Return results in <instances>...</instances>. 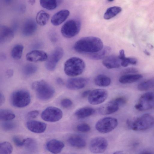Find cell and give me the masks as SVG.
Masks as SVG:
<instances>
[{
    "label": "cell",
    "mask_w": 154,
    "mask_h": 154,
    "mask_svg": "<svg viewBox=\"0 0 154 154\" xmlns=\"http://www.w3.org/2000/svg\"><path fill=\"white\" fill-rule=\"evenodd\" d=\"M14 33L13 30L6 26H0V43L4 44L9 42L14 38Z\"/></svg>",
    "instance_id": "obj_15"
},
{
    "label": "cell",
    "mask_w": 154,
    "mask_h": 154,
    "mask_svg": "<svg viewBox=\"0 0 154 154\" xmlns=\"http://www.w3.org/2000/svg\"><path fill=\"white\" fill-rule=\"evenodd\" d=\"M114 100L119 105L125 104L127 102L126 99L123 97H118L115 99Z\"/></svg>",
    "instance_id": "obj_42"
},
{
    "label": "cell",
    "mask_w": 154,
    "mask_h": 154,
    "mask_svg": "<svg viewBox=\"0 0 154 154\" xmlns=\"http://www.w3.org/2000/svg\"><path fill=\"white\" fill-rule=\"evenodd\" d=\"M40 3L43 8L48 10L55 9L57 5V1L55 0H40Z\"/></svg>",
    "instance_id": "obj_33"
},
{
    "label": "cell",
    "mask_w": 154,
    "mask_h": 154,
    "mask_svg": "<svg viewBox=\"0 0 154 154\" xmlns=\"http://www.w3.org/2000/svg\"><path fill=\"white\" fill-rule=\"evenodd\" d=\"M154 87V78H152L139 84L138 89L140 91H146Z\"/></svg>",
    "instance_id": "obj_32"
},
{
    "label": "cell",
    "mask_w": 154,
    "mask_h": 154,
    "mask_svg": "<svg viewBox=\"0 0 154 154\" xmlns=\"http://www.w3.org/2000/svg\"><path fill=\"white\" fill-rule=\"evenodd\" d=\"M85 67V62L82 59L76 57H72L65 62L64 71L67 75L74 77L81 74Z\"/></svg>",
    "instance_id": "obj_3"
},
{
    "label": "cell",
    "mask_w": 154,
    "mask_h": 154,
    "mask_svg": "<svg viewBox=\"0 0 154 154\" xmlns=\"http://www.w3.org/2000/svg\"><path fill=\"white\" fill-rule=\"evenodd\" d=\"M119 104L114 100L101 106L99 109V113L103 115L112 114L117 111L119 108Z\"/></svg>",
    "instance_id": "obj_16"
},
{
    "label": "cell",
    "mask_w": 154,
    "mask_h": 154,
    "mask_svg": "<svg viewBox=\"0 0 154 154\" xmlns=\"http://www.w3.org/2000/svg\"><path fill=\"white\" fill-rule=\"evenodd\" d=\"M57 83L60 85H63L64 84V82L63 79L60 78H58L56 79Z\"/></svg>",
    "instance_id": "obj_47"
},
{
    "label": "cell",
    "mask_w": 154,
    "mask_h": 154,
    "mask_svg": "<svg viewBox=\"0 0 154 154\" xmlns=\"http://www.w3.org/2000/svg\"><path fill=\"white\" fill-rule=\"evenodd\" d=\"M95 110L90 107L81 108L77 110L75 112V115L78 119H83L93 115L95 112Z\"/></svg>",
    "instance_id": "obj_24"
},
{
    "label": "cell",
    "mask_w": 154,
    "mask_h": 154,
    "mask_svg": "<svg viewBox=\"0 0 154 154\" xmlns=\"http://www.w3.org/2000/svg\"><path fill=\"white\" fill-rule=\"evenodd\" d=\"M63 116V112L60 109L53 106L46 108L42 112V118L44 121L54 122L60 120Z\"/></svg>",
    "instance_id": "obj_10"
},
{
    "label": "cell",
    "mask_w": 154,
    "mask_h": 154,
    "mask_svg": "<svg viewBox=\"0 0 154 154\" xmlns=\"http://www.w3.org/2000/svg\"><path fill=\"white\" fill-rule=\"evenodd\" d=\"M141 154H153L151 152H143Z\"/></svg>",
    "instance_id": "obj_50"
},
{
    "label": "cell",
    "mask_w": 154,
    "mask_h": 154,
    "mask_svg": "<svg viewBox=\"0 0 154 154\" xmlns=\"http://www.w3.org/2000/svg\"><path fill=\"white\" fill-rule=\"evenodd\" d=\"M87 82V80L83 78H70L67 80L66 86L67 88L69 90H78L84 88Z\"/></svg>",
    "instance_id": "obj_14"
},
{
    "label": "cell",
    "mask_w": 154,
    "mask_h": 154,
    "mask_svg": "<svg viewBox=\"0 0 154 154\" xmlns=\"http://www.w3.org/2000/svg\"><path fill=\"white\" fill-rule=\"evenodd\" d=\"M91 91L90 90H87L83 92L82 94V97L84 98L89 96Z\"/></svg>",
    "instance_id": "obj_45"
},
{
    "label": "cell",
    "mask_w": 154,
    "mask_h": 154,
    "mask_svg": "<svg viewBox=\"0 0 154 154\" xmlns=\"http://www.w3.org/2000/svg\"><path fill=\"white\" fill-rule=\"evenodd\" d=\"M111 51V48L109 46L103 47V49L99 51L91 54L90 57L92 59L98 60L104 58L108 56Z\"/></svg>",
    "instance_id": "obj_28"
},
{
    "label": "cell",
    "mask_w": 154,
    "mask_h": 154,
    "mask_svg": "<svg viewBox=\"0 0 154 154\" xmlns=\"http://www.w3.org/2000/svg\"><path fill=\"white\" fill-rule=\"evenodd\" d=\"M12 140L15 145L18 147L24 146L25 139H23L17 136L13 137Z\"/></svg>",
    "instance_id": "obj_39"
},
{
    "label": "cell",
    "mask_w": 154,
    "mask_h": 154,
    "mask_svg": "<svg viewBox=\"0 0 154 154\" xmlns=\"http://www.w3.org/2000/svg\"><path fill=\"white\" fill-rule=\"evenodd\" d=\"M143 77L142 75L137 73L122 75L119 78V81L122 84L132 83L138 81Z\"/></svg>",
    "instance_id": "obj_23"
},
{
    "label": "cell",
    "mask_w": 154,
    "mask_h": 154,
    "mask_svg": "<svg viewBox=\"0 0 154 154\" xmlns=\"http://www.w3.org/2000/svg\"><path fill=\"white\" fill-rule=\"evenodd\" d=\"M24 146L28 151L32 152L35 150L37 144L36 142L33 139L27 138L25 139Z\"/></svg>",
    "instance_id": "obj_34"
},
{
    "label": "cell",
    "mask_w": 154,
    "mask_h": 154,
    "mask_svg": "<svg viewBox=\"0 0 154 154\" xmlns=\"http://www.w3.org/2000/svg\"><path fill=\"white\" fill-rule=\"evenodd\" d=\"M126 123L131 129L136 131L148 129L154 125V117L151 115L145 114L133 119H128Z\"/></svg>",
    "instance_id": "obj_2"
},
{
    "label": "cell",
    "mask_w": 154,
    "mask_h": 154,
    "mask_svg": "<svg viewBox=\"0 0 154 154\" xmlns=\"http://www.w3.org/2000/svg\"><path fill=\"white\" fill-rule=\"evenodd\" d=\"M32 86L37 98L41 100H45L51 99L55 93L54 88L44 80L35 82L32 83Z\"/></svg>",
    "instance_id": "obj_4"
},
{
    "label": "cell",
    "mask_w": 154,
    "mask_h": 154,
    "mask_svg": "<svg viewBox=\"0 0 154 154\" xmlns=\"http://www.w3.org/2000/svg\"><path fill=\"white\" fill-rule=\"evenodd\" d=\"M68 143L72 146L77 148H82L86 145L85 139L79 135H73L69 137L67 140Z\"/></svg>",
    "instance_id": "obj_22"
},
{
    "label": "cell",
    "mask_w": 154,
    "mask_h": 154,
    "mask_svg": "<svg viewBox=\"0 0 154 154\" xmlns=\"http://www.w3.org/2000/svg\"><path fill=\"white\" fill-rule=\"evenodd\" d=\"M69 14V11L66 9L58 11L52 17L51 20V23L55 26L60 25L66 19Z\"/></svg>",
    "instance_id": "obj_20"
},
{
    "label": "cell",
    "mask_w": 154,
    "mask_h": 154,
    "mask_svg": "<svg viewBox=\"0 0 154 154\" xmlns=\"http://www.w3.org/2000/svg\"><path fill=\"white\" fill-rule=\"evenodd\" d=\"M77 130L81 132H87L91 130V127L87 124L83 123L79 124L76 127Z\"/></svg>",
    "instance_id": "obj_38"
},
{
    "label": "cell",
    "mask_w": 154,
    "mask_h": 154,
    "mask_svg": "<svg viewBox=\"0 0 154 154\" xmlns=\"http://www.w3.org/2000/svg\"><path fill=\"white\" fill-rule=\"evenodd\" d=\"M102 40L94 36H88L81 38L75 44L74 49L80 53H94L99 51L103 48Z\"/></svg>",
    "instance_id": "obj_1"
},
{
    "label": "cell",
    "mask_w": 154,
    "mask_h": 154,
    "mask_svg": "<svg viewBox=\"0 0 154 154\" xmlns=\"http://www.w3.org/2000/svg\"><path fill=\"white\" fill-rule=\"evenodd\" d=\"M15 117V114L11 110L1 109L0 110V119L3 121H10Z\"/></svg>",
    "instance_id": "obj_31"
},
{
    "label": "cell",
    "mask_w": 154,
    "mask_h": 154,
    "mask_svg": "<svg viewBox=\"0 0 154 154\" xmlns=\"http://www.w3.org/2000/svg\"><path fill=\"white\" fill-rule=\"evenodd\" d=\"M122 8L119 6H113L108 8L105 13L103 17L106 20H109L120 13Z\"/></svg>",
    "instance_id": "obj_29"
},
{
    "label": "cell",
    "mask_w": 154,
    "mask_h": 154,
    "mask_svg": "<svg viewBox=\"0 0 154 154\" xmlns=\"http://www.w3.org/2000/svg\"><path fill=\"white\" fill-rule=\"evenodd\" d=\"M62 106L64 108H68L70 107L72 104V102L69 99L65 98L62 100L60 102Z\"/></svg>",
    "instance_id": "obj_41"
},
{
    "label": "cell",
    "mask_w": 154,
    "mask_h": 154,
    "mask_svg": "<svg viewBox=\"0 0 154 154\" xmlns=\"http://www.w3.org/2000/svg\"><path fill=\"white\" fill-rule=\"evenodd\" d=\"M94 82L95 84L100 87H106L109 85L111 83L110 78L103 74L98 75L95 78Z\"/></svg>",
    "instance_id": "obj_27"
},
{
    "label": "cell",
    "mask_w": 154,
    "mask_h": 154,
    "mask_svg": "<svg viewBox=\"0 0 154 154\" xmlns=\"http://www.w3.org/2000/svg\"><path fill=\"white\" fill-rule=\"evenodd\" d=\"M49 18V14L45 11L42 10L38 11L36 14V22L41 26H44L47 24Z\"/></svg>",
    "instance_id": "obj_26"
},
{
    "label": "cell",
    "mask_w": 154,
    "mask_h": 154,
    "mask_svg": "<svg viewBox=\"0 0 154 154\" xmlns=\"http://www.w3.org/2000/svg\"><path fill=\"white\" fill-rule=\"evenodd\" d=\"M108 91L103 89H97L91 91L88 97L89 102L92 105H97L104 102L107 98Z\"/></svg>",
    "instance_id": "obj_12"
},
{
    "label": "cell",
    "mask_w": 154,
    "mask_h": 154,
    "mask_svg": "<svg viewBox=\"0 0 154 154\" xmlns=\"http://www.w3.org/2000/svg\"><path fill=\"white\" fill-rule=\"evenodd\" d=\"M37 69V67L35 65L32 64H27L23 68V72L25 75L29 76L35 73Z\"/></svg>",
    "instance_id": "obj_36"
},
{
    "label": "cell",
    "mask_w": 154,
    "mask_h": 154,
    "mask_svg": "<svg viewBox=\"0 0 154 154\" xmlns=\"http://www.w3.org/2000/svg\"><path fill=\"white\" fill-rule=\"evenodd\" d=\"M48 56L45 51L39 50H34L26 55V60L30 62H38L46 61Z\"/></svg>",
    "instance_id": "obj_13"
},
{
    "label": "cell",
    "mask_w": 154,
    "mask_h": 154,
    "mask_svg": "<svg viewBox=\"0 0 154 154\" xmlns=\"http://www.w3.org/2000/svg\"><path fill=\"white\" fill-rule=\"evenodd\" d=\"M28 2L32 5H33L35 3V1L34 0H31L28 1Z\"/></svg>",
    "instance_id": "obj_49"
},
{
    "label": "cell",
    "mask_w": 154,
    "mask_h": 154,
    "mask_svg": "<svg viewBox=\"0 0 154 154\" xmlns=\"http://www.w3.org/2000/svg\"><path fill=\"white\" fill-rule=\"evenodd\" d=\"M145 53L147 55H150L149 53L146 50H145L144 51Z\"/></svg>",
    "instance_id": "obj_51"
},
{
    "label": "cell",
    "mask_w": 154,
    "mask_h": 154,
    "mask_svg": "<svg viewBox=\"0 0 154 154\" xmlns=\"http://www.w3.org/2000/svg\"><path fill=\"white\" fill-rule=\"evenodd\" d=\"M26 126L29 130L36 133H41L44 132L47 127V125L45 123L35 120L28 121Z\"/></svg>",
    "instance_id": "obj_18"
},
{
    "label": "cell",
    "mask_w": 154,
    "mask_h": 154,
    "mask_svg": "<svg viewBox=\"0 0 154 154\" xmlns=\"http://www.w3.org/2000/svg\"><path fill=\"white\" fill-rule=\"evenodd\" d=\"M138 70L135 68L130 67L123 70L121 72L122 75L137 74Z\"/></svg>",
    "instance_id": "obj_40"
},
{
    "label": "cell",
    "mask_w": 154,
    "mask_h": 154,
    "mask_svg": "<svg viewBox=\"0 0 154 154\" xmlns=\"http://www.w3.org/2000/svg\"><path fill=\"white\" fill-rule=\"evenodd\" d=\"M102 64L109 69L117 68L121 65V60L118 56L114 55H110L103 59Z\"/></svg>",
    "instance_id": "obj_21"
},
{
    "label": "cell",
    "mask_w": 154,
    "mask_h": 154,
    "mask_svg": "<svg viewBox=\"0 0 154 154\" xmlns=\"http://www.w3.org/2000/svg\"><path fill=\"white\" fill-rule=\"evenodd\" d=\"M121 60V65L123 67H127L129 64L135 65L137 63V60L134 58L126 57L123 50H121L119 52L118 56Z\"/></svg>",
    "instance_id": "obj_25"
},
{
    "label": "cell",
    "mask_w": 154,
    "mask_h": 154,
    "mask_svg": "<svg viewBox=\"0 0 154 154\" xmlns=\"http://www.w3.org/2000/svg\"><path fill=\"white\" fill-rule=\"evenodd\" d=\"M136 109L144 111L154 108V92H148L142 94L135 106Z\"/></svg>",
    "instance_id": "obj_7"
},
{
    "label": "cell",
    "mask_w": 154,
    "mask_h": 154,
    "mask_svg": "<svg viewBox=\"0 0 154 154\" xmlns=\"http://www.w3.org/2000/svg\"><path fill=\"white\" fill-rule=\"evenodd\" d=\"M6 73L7 76L8 78H10L13 75L14 71L12 69H8L6 71Z\"/></svg>",
    "instance_id": "obj_44"
},
{
    "label": "cell",
    "mask_w": 154,
    "mask_h": 154,
    "mask_svg": "<svg viewBox=\"0 0 154 154\" xmlns=\"http://www.w3.org/2000/svg\"></svg>",
    "instance_id": "obj_52"
},
{
    "label": "cell",
    "mask_w": 154,
    "mask_h": 154,
    "mask_svg": "<svg viewBox=\"0 0 154 154\" xmlns=\"http://www.w3.org/2000/svg\"><path fill=\"white\" fill-rule=\"evenodd\" d=\"M39 113V112L38 110H32L28 113L27 114V117L29 118H35L38 116Z\"/></svg>",
    "instance_id": "obj_43"
},
{
    "label": "cell",
    "mask_w": 154,
    "mask_h": 154,
    "mask_svg": "<svg viewBox=\"0 0 154 154\" xmlns=\"http://www.w3.org/2000/svg\"><path fill=\"white\" fill-rule=\"evenodd\" d=\"M0 105L1 106L4 103L5 100L4 95L1 92L0 94Z\"/></svg>",
    "instance_id": "obj_46"
},
{
    "label": "cell",
    "mask_w": 154,
    "mask_h": 154,
    "mask_svg": "<svg viewBox=\"0 0 154 154\" xmlns=\"http://www.w3.org/2000/svg\"><path fill=\"white\" fill-rule=\"evenodd\" d=\"M13 147L9 142L5 141L0 144V154H11Z\"/></svg>",
    "instance_id": "obj_35"
},
{
    "label": "cell",
    "mask_w": 154,
    "mask_h": 154,
    "mask_svg": "<svg viewBox=\"0 0 154 154\" xmlns=\"http://www.w3.org/2000/svg\"><path fill=\"white\" fill-rule=\"evenodd\" d=\"M117 120L114 118L107 117L99 120L96 123L95 128L101 133H106L114 129L117 126Z\"/></svg>",
    "instance_id": "obj_8"
},
{
    "label": "cell",
    "mask_w": 154,
    "mask_h": 154,
    "mask_svg": "<svg viewBox=\"0 0 154 154\" xmlns=\"http://www.w3.org/2000/svg\"><path fill=\"white\" fill-rule=\"evenodd\" d=\"M64 146L62 141L55 139L49 140L46 144V148L49 152L54 154L60 153Z\"/></svg>",
    "instance_id": "obj_19"
},
{
    "label": "cell",
    "mask_w": 154,
    "mask_h": 154,
    "mask_svg": "<svg viewBox=\"0 0 154 154\" xmlns=\"http://www.w3.org/2000/svg\"><path fill=\"white\" fill-rule=\"evenodd\" d=\"M31 101L30 94L27 91L21 90L13 92L10 97L12 105L17 108H23L28 105Z\"/></svg>",
    "instance_id": "obj_5"
},
{
    "label": "cell",
    "mask_w": 154,
    "mask_h": 154,
    "mask_svg": "<svg viewBox=\"0 0 154 154\" xmlns=\"http://www.w3.org/2000/svg\"><path fill=\"white\" fill-rule=\"evenodd\" d=\"M37 29L36 22L33 19L29 18L24 22L22 28V33L24 36H29L35 32Z\"/></svg>",
    "instance_id": "obj_17"
},
{
    "label": "cell",
    "mask_w": 154,
    "mask_h": 154,
    "mask_svg": "<svg viewBox=\"0 0 154 154\" xmlns=\"http://www.w3.org/2000/svg\"><path fill=\"white\" fill-rule=\"evenodd\" d=\"M2 128L5 131H10L14 129L16 125L14 122L10 121H3L2 123Z\"/></svg>",
    "instance_id": "obj_37"
},
{
    "label": "cell",
    "mask_w": 154,
    "mask_h": 154,
    "mask_svg": "<svg viewBox=\"0 0 154 154\" xmlns=\"http://www.w3.org/2000/svg\"><path fill=\"white\" fill-rule=\"evenodd\" d=\"M113 154H127L125 152L121 151H117L114 153Z\"/></svg>",
    "instance_id": "obj_48"
},
{
    "label": "cell",
    "mask_w": 154,
    "mask_h": 154,
    "mask_svg": "<svg viewBox=\"0 0 154 154\" xmlns=\"http://www.w3.org/2000/svg\"><path fill=\"white\" fill-rule=\"evenodd\" d=\"M81 23L79 20L71 19L66 22L62 26L61 32L66 38H71L76 35L79 32Z\"/></svg>",
    "instance_id": "obj_6"
},
{
    "label": "cell",
    "mask_w": 154,
    "mask_h": 154,
    "mask_svg": "<svg viewBox=\"0 0 154 154\" xmlns=\"http://www.w3.org/2000/svg\"><path fill=\"white\" fill-rule=\"evenodd\" d=\"M63 55V50L62 48L57 47L55 48L49 54L46 60L45 66L46 69L50 71L54 70Z\"/></svg>",
    "instance_id": "obj_9"
},
{
    "label": "cell",
    "mask_w": 154,
    "mask_h": 154,
    "mask_svg": "<svg viewBox=\"0 0 154 154\" xmlns=\"http://www.w3.org/2000/svg\"><path fill=\"white\" fill-rule=\"evenodd\" d=\"M108 142L105 138L98 137H94L91 141L89 149L94 153H100L104 152L107 149Z\"/></svg>",
    "instance_id": "obj_11"
},
{
    "label": "cell",
    "mask_w": 154,
    "mask_h": 154,
    "mask_svg": "<svg viewBox=\"0 0 154 154\" xmlns=\"http://www.w3.org/2000/svg\"><path fill=\"white\" fill-rule=\"evenodd\" d=\"M24 47L20 44L14 45L12 49L11 55L14 59L18 60L20 59L22 55Z\"/></svg>",
    "instance_id": "obj_30"
}]
</instances>
